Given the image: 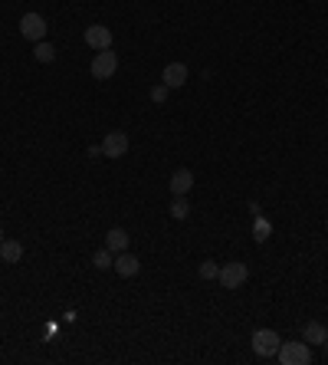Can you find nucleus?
Masks as SVG:
<instances>
[{
  "instance_id": "1",
  "label": "nucleus",
  "mask_w": 328,
  "mask_h": 365,
  "mask_svg": "<svg viewBox=\"0 0 328 365\" xmlns=\"http://www.w3.org/2000/svg\"><path fill=\"white\" fill-rule=\"evenodd\" d=\"M276 359L283 365H309L312 362V346L309 342H283Z\"/></svg>"
},
{
  "instance_id": "2",
  "label": "nucleus",
  "mask_w": 328,
  "mask_h": 365,
  "mask_svg": "<svg viewBox=\"0 0 328 365\" xmlns=\"http://www.w3.org/2000/svg\"><path fill=\"white\" fill-rule=\"evenodd\" d=\"M279 346H283L279 333H272V329H256L253 333V352L259 359H276Z\"/></svg>"
},
{
  "instance_id": "3",
  "label": "nucleus",
  "mask_w": 328,
  "mask_h": 365,
  "mask_svg": "<svg viewBox=\"0 0 328 365\" xmlns=\"http://www.w3.org/2000/svg\"><path fill=\"white\" fill-rule=\"evenodd\" d=\"M89 73L95 79H112L119 73V56H115L112 49H99L95 60H92V66H89Z\"/></svg>"
},
{
  "instance_id": "4",
  "label": "nucleus",
  "mask_w": 328,
  "mask_h": 365,
  "mask_svg": "<svg viewBox=\"0 0 328 365\" xmlns=\"http://www.w3.org/2000/svg\"><path fill=\"white\" fill-rule=\"evenodd\" d=\"M246 276H250V270H246V263H226V267H220V287L224 289H237V287H243L246 283Z\"/></svg>"
},
{
  "instance_id": "5",
  "label": "nucleus",
  "mask_w": 328,
  "mask_h": 365,
  "mask_svg": "<svg viewBox=\"0 0 328 365\" xmlns=\"http://www.w3.org/2000/svg\"><path fill=\"white\" fill-rule=\"evenodd\" d=\"M20 33H23V40L40 43V40L46 36V20L40 14H23L20 16Z\"/></svg>"
},
{
  "instance_id": "6",
  "label": "nucleus",
  "mask_w": 328,
  "mask_h": 365,
  "mask_svg": "<svg viewBox=\"0 0 328 365\" xmlns=\"http://www.w3.org/2000/svg\"><path fill=\"white\" fill-rule=\"evenodd\" d=\"M167 188H171L174 198H187L191 188H194V171H191V168H178V171L171 175V184H167Z\"/></svg>"
},
{
  "instance_id": "7",
  "label": "nucleus",
  "mask_w": 328,
  "mask_h": 365,
  "mask_svg": "<svg viewBox=\"0 0 328 365\" xmlns=\"http://www.w3.org/2000/svg\"><path fill=\"white\" fill-rule=\"evenodd\" d=\"M128 152V135L125 132H108L102 138V155L105 158H125Z\"/></svg>"
},
{
  "instance_id": "8",
  "label": "nucleus",
  "mask_w": 328,
  "mask_h": 365,
  "mask_svg": "<svg viewBox=\"0 0 328 365\" xmlns=\"http://www.w3.org/2000/svg\"><path fill=\"white\" fill-rule=\"evenodd\" d=\"M86 46H92L95 53H99V49H112V30L102 27V23L86 27Z\"/></svg>"
},
{
  "instance_id": "9",
  "label": "nucleus",
  "mask_w": 328,
  "mask_h": 365,
  "mask_svg": "<svg viewBox=\"0 0 328 365\" xmlns=\"http://www.w3.org/2000/svg\"><path fill=\"white\" fill-rule=\"evenodd\" d=\"M187 76H191V73H187L184 63H167L164 73H161V82L167 86V89H180V86L187 82Z\"/></svg>"
},
{
  "instance_id": "10",
  "label": "nucleus",
  "mask_w": 328,
  "mask_h": 365,
  "mask_svg": "<svg viewBox=\"0 0 328 365\" xmlns=\"http://www.w3.org/2000/svg\"><path fill=\"white\" fill-rule=\"evenodd\" d=\"M112 270H115L119 276H134L138 270H141V263H138V257H134V254L121 250V254H115V263H112Z\"/></svg>"
},
{
  "instance_id": "11",
  "label": "nucleus",
  "mask_w": 328,
  "mask_h": 365,
  "mask_svg": "<svg viewBox=\"0 0 328 365\" xmlns=\"http://www.w3.org/2000/svg\"><path fill=\"white\" fill-rule=\"evenodd\" d=\"M302 342H309V346H322V342H328V329L322 326V322H305V329H302Z\"/></svg>"
},
{
  "instance_id": "12",
  "label": "nucleus",
  "mask_w": 328,
  "mask_h": 365,
  "mask_svg": "<svg viewBox=\"0 0 328 365\" xmlns=\"http://www.w3.org/2000/svg\"><path fill=\"white\" fill-rule=\"evenodd\" d=\"M128 230H121V228H112L108 234H105V247L112 250V254H121V250H128Z\"/></svg>"
},
{
  "instance_id": "13",
  "label": "nucleus",
  "mask_w": 328,
  "mask_h": 365,
  "mask_svg": "<svg viewBox=\"0 0 328 365\" xmlns=\"http://www.w3.org/2000/svg\"><path fill=\"white\" fill-rule=\"evenodd\" d=\"M0 257H3V263H20V257H23V243L3 241L0 243Z\"/></svg>"
},
{
  "instance_id": "14",
  "label": "nucleus",
  "mask_w": 328,
  "mask_h": 365,
  "mask_svg": "<svg viewBox=\"0 0 328 365\" xmlns=\"http://www.w3.org/2000/svg\"><path fill=\"white\" fill-rule=\"evenodd\" d=\"M33 60H36V63H53V60H56V49L40 40V43L33 46Z\"/></svg>"
},
{
  "instance_id": "15",
  "label": "nucleus",
  "mask_w": 328,
  "mask_h": 365,
  "mask_svg": "<svg viewBox=\"0 0 328 365\" xmlns=\"http://www.w3.org/2000/svg\"><path fill=\"white\" fill-rule=\"evenodd\" d=\"M112 263H115V257H112V250H108V247L99 250V254H92V267H95V270H108Z\"/></svg>"
},
{
  "instance_id": "16",
  "label": "nucleus",
  "mask_w": 328,
  "mask_h": 365,
  "mask_svg": "<svg viewBox=\"0 0 328 365\" xmlns=\"http://www.w3.org/2000/svg\"><path fill=\"white\" fill-rule=\"evenodd\" d=\"M187 214H191V204H187V198H174V201H171V217H174V221H184Z\"/></svg>"
},
{
  "instance_id": "17",
  "label": "nucleus",
  "mask_w": 328,
  "mask_h": 365,
  "mask_svg": "<svg viewBox=\"0 0 328 365\" xmlns=\"http://www.w3.org/2000/svg\"><path fill=\"white\" fill-rule=\"evenodd\" d=\"M197 274H200V280H217V276H220V267H217L213 260H204Z\"/></svg>"
},
{
  "instance_id": "18",
  "label": "nucleus",
  "mask_w": 328,
  "mask_h": 365,
  "mask_svg": "<svg viewBox=\"0 0 328 365\" xmlns=\"http://www.w3.org/2000/svg\"><path fill=\"white\" fill-rule=\"evenodd\" d=\"M167 92H171V89H167L164 82H161V86H154V89H151V102H164V99H167Z\"/></svg>"
},
{
  "instance_id": "19",
  "label": "nucleus",
  "mask_w": 328,
  "mask_h": 365,
  "mask_svg": "<svg viewBox=\"0 0 328 365\" xmlns=\"http://www.w3.org/2000/svg\"><path fill=\"white\" fill-rule=\"evenodd\" d=\"M3 241H7V237H3V230H0V243H3Z\"/></svg>"
}]
</instances>
